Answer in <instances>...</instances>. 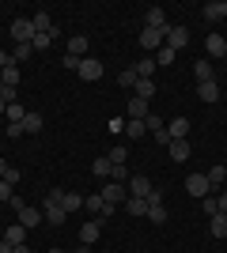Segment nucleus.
<instances>
[{
	"label": "nucleus",
	"mask_w": 227,
	"mask_h": 253,
	"mask_svg": "<svg viewBox=\"0 0 227 253\" xmlns=\"http://www.w3.org/2000/svg\"><path fill=\"white\" fill-rule=\"evenodd\" d=\"M185 193H189V197H197V201H205V197H212V185H208V174H189V178H185Z\"/></svg>",
	"instance_id": "f257e3e1"
},
{
	"label": "nucleus",
	"mask_w": 227,
	"mask_h": 253,
	"mask_svg": "<svg viewBox=\"0 0 227 253\" xmlns=\"http://www.w3.org/2000/svg\"><path fill=\"white\" fill-rule=\"evenodd\" d=\"M98 197H102V201H106L110 208H118L121 201H129V185H121V181H106V185H102V193H98Z\"/></svg>",
	"instance_id": "f03ea898"
},
{
	"label": "nucleus",
	"mask_w": 227,
	"mask_h": 253,
	"mask_svg": "<svg viewBox=\"0 0 227 253\" xmlns=\"http://www.w3.org/2000/svg\"><path fill=\"white\" fill-rule=\"evenodd\" d=\"M102 72H106V68H102V61H95V57H84V61H80V68H76V76H80V80H87V84L102 80Z\"/></svg>",
	"instance_id": "7ed1b4c3"
},
{
	"label": "nucleus",
	"mask_w": 227,
	"mask_h": 253,
	"mask_svg": "<svg viewBox=\"0 0 227 253\" xmlns=\"http://www.w3.org/2000/svg\"><path fill=\"white\" fill-rule=\"evenodd\" d=\"M34 23L31 19H15L11 23V38H15V45H23V42H34Z\"/></svg>",
	"instance_id": "20e7f679"
},
{
	"label": "nucleus",
	"mask_w": 227,
	"mask_h": 253,
	"mask_svg": "<svg viewBox=\"0 0 227 253\" xmlns=\"http://www.w3.org/2000/svg\"><path fill=\"white\" fill-rule=\"evenodd\" d=\"M163 45H171L174 53L182 49V45H189V27H182V23H178V27H171V31H167V38H163Z\"/></svg>",
	"instance_id": "39448f33"
},
{
	"label": "nucleus",
	"mask_w": 227,
	"mask_h": 253,
	"mask_svg": "<svg viewBox=\"0 0 227 253\" xmlns=\"http://www.w3.org/2000/svg\"><path fill=\"white\" fill-rule=\"evenodd\" d=\"M144 27H151V31H163V34H167V31H171L167 11H163V8H148V11H144Z\"/></svg>",
	"instance_id": "423d86ee"
},
{
	"label": "nucleus",
	"mask_w": 227,
	"mask_h": 253,
	"mask_svg": "<svg viewBox=\"0 0 227 253\" xmlns=\"http://www.w3.org/2000/svg\"><path fill=\"white\" fill-rule=\"evenodd\" d=\"M125 185H129V197H140V201H148V193H151V181L144 178V174H133V178L125 181Z\"/></svg>",
	"instance_id": "0eeeda50"
},
{
	"label": "nucleus",
	"mask_w": 227,
	"mask_h": 253,
	"mask_svg": "<svg viewBox=\"0 0 227 253\" xmlns=\"http://www.w3.org/2000/svg\"><path fill=\"white\" fill-rule=\"evenodd\" d=\"M19 223L27 227V231H34V227H42V223H45V215H42V208H31V204H27V208L19 211Z\"/></svg>",
	"instance_id": "6e6552de"
},
{
	"label": "nucleus",
	"mask_w": 227,
	"mask_h": 253,
	"mask_svg": "<svg viewBox=\"0 0 227 253\" xmlns=\"http://www.w3.org/2000/svg\"><path fill=\"white\" fill-rule=\"evenodd\" d=\"M125 117H129V121H148V102L133 95V98H129V106H125Z\"/></svg>",
	"instance_id": "1a4fd4ad"
},
{
	"label": "nucleus",
	"mask_w": 227,
	"mask_h": 253,
	"mask_svg": "<svg viewBox=\"0 0 227 253\" xmlns=\"http://www.w3.org/2000/svg\"><path fill=\"white\" fill-rule=\"evenodd\" d=\"M98 234H102V219H91V223H84V227H80V246H91V242H98Z\"/></svg>",
	"instance_id": "9d476101"
},
{
	"label": "nucleus",
	"mask_w": 227,
	"mask_h": 253,
	"mask_svg": "<svg viewBox=\"0 0 227 253\" xmlns=\"http://www.w3.org/2000/svg\"><path fill=\"white\" fill-rule=\"evenodd\" d=\"M163 38H167V34H163V31H151V27H144V31H140V45H144V49H155V53H159L163 49Z\"/></svg>",
	"instance_id": "9b49d317"
},
{
	"label": "nucleus",
	"mask_w": 227,
	"mask_h": 253,
	"mask_svg": "<svg viewBox=\"0 0 227 253\" xmlns=\"http://www.w3.org/2000/svg\"><path fill=\"white\" fill-rule=\"evenodd\" d=\"M31 23H34V31H38V34H57V23L49 19V11H34Z\"/></svg>",
	"instance_id": "f8f14e48"
},
{
	"label": "nucleus",
	"mask_w": 227,
	"mask_h": 253,
	"mask_svg": "<svg viewBox=\"0 0 227 253\" xmlns=\"http://www.w3.org/2000/svg\"><path fill=\"white\" fill-rule=\"evenodd\" d=\"M167 151H171V159H174V163H185V159L193 155L189 140H171V144H167Z\"/></svg>",
	"instance_id": "ddd939ff"
},
{
	"label": "nucleus",
	"mask_w": 227,
	"mask_h": 253,
	"mask_svg": "<svg viewBox=\"0 0 227 253\" xmlns=\"http://www.w3.org/2000/svg\"><path fill=\"white\" fill-rule=\"evenodd\" d=\"M197 98H201V102H220V84H216V80L197 84Z\"/></svg>",
	"instance_id": "4468645a"
},
{
	"label": "nucleus",
	"mask_w": 227,
	"mask_h": 253,
	"mask_svg": "<svg viewBox=\"0 0 227 253\" xmlns=\"http://www.w3.org/2000/svg\"><path fill=\"white\" fill-rule=\"evenodd\" d=\"M4 242L8 246H27V227H23V223H11L8 231H4Z\"/></svg>",
	"instance_id": "2eb2a0df"
},
{
	"label": "nucleus",
	"mask_w": 227,
	"mask_h": 253,
	"mask_svg": "<svg viewBox=\"0 0 227 253\" xmlns=\"http://www.w3.org/2000/svg\"><path fill=\"white\" fill-rule=\"evenodd\" d=\"M205 49H208V57H224V53H227V38H224V34H208Z\"/></svg>",
	"instance_id": "dca6fc26"
},
{
	"label": "nucleus",
	"mask_w": 227,
	"mask_h": 253,
	"mask_svg": "<svg viewBox=\"0 0 227 253\" xmlns=\"http://www.w3.org/2000/svg\"><path fill=\"white\" fill-rule=\"evenodd\" d=\"M193 76H197V84H208V80H216V68H212V61H205V57H201V61L193 64Z\"/></svg>",
	"instance_id": "f3484780"
},
{
	"label": "nucleus",
	"mask_w": 227,
	"mask_h": 253,
	"mask_svg": "<svg viewBox=\"0 0 227 253\" xmlns=\"http://www.w3.org/2000/svg\"><path fill=\"white\" fill-rule=\"evenodd\" d=\"M185 132H189V117H174L167 125V136L171 140H185Z\"/></svg>",
	"instance_id": "a211bd4d"
},
{
	"label": "nucleus",
	"mask_w": 227,
	"mask_h": 253,
	"mask_svg": "<svg viewBox=\"0 0 227 253\" xmlns=\"http://www.w3.org/2000/svg\"><path fill=\"white\" fill-rule=\"evenodd\" d=\"M208 231H212V238H227V211H216L208 219Z\"/></svg>",
	"instance_id": "6ab92c4d"
},
{
	"label": "nucleus",
	"mask_w": 227,
	"mask_h": 253,
	"mask_svg": "<svg viewBox=\"0 0 227 253\" xmlns=\"http://www.w3.org/2000/svg\"><path fill=\"white\" fill-rule=\"evenodd\" d=\"M201 15H205V19H227V0H212V4H205Z\"/></svg>",
	"instance_id": "aec40b11"
},
{
	"label": "nucleus",
	"mask_w": 227,
	"mask_h": 253,
	"mask_svg": "<svg viewBox=\"0 0 227 253\" xmlns=\"http://www.w3.org/2000/svg\"><path fill=\"white\" fill-rule=\"evenodd\" d=\"M42 215H45V223H53V227H57V223H65V215H68V211L61 208V204H45V208H42Z\"/></svg>",
	"instance_id": "412c9836"
},
{
	"label": "nucleus",
	"mask_w": 227,
	"mask_h": 253,
	"mask_svg": "<svg viewBox=\"0 0 227 253\" xmlns=\"http://www.w3.org/2000/svg\"><path fill=\"white\" fill-rule=\"evenodd\" d=\"M19 64H8V68H0V80H4V87H19Z\"/></svg>",
	"instance_id": "4be33fe9"
},
{
	"label": "nucleus",
	"mask_w": 227,
	"mask_h": 253,
	"mask_svg": "<svg viewBox=\"0 0 227 253\" xmlns=\"http://www.w3.org/2000/svg\"><path fill=\"white\" fill-rule=\"evenodd\" d=\"M133 91H136V98H144V102H148V98L155 95V80H144V76H140V80H136V87H133Z\"/></svg>",
	"instance_id": "5701e85b"
},
{
	"label": "nucleus",
	"mask_w": 227,
	"mask_h": 253,
	"mask_svg": "<svg viewBox=\"0 0 227 253\" xmlns=\"http://www.w3.org/2000/svg\"><path fill=\"white\" fill-rule=\"evenodd\" d=\"M144 132H148L144 121H129V117H125V136L129 140H144Z\"/></svg>",
	"instance_id": "b1692460"
},
{
	"label": "nucleus",
	"mask_w": 227,
	"mask_h": 253,
	"mask_svg": "<svg viewBox=\"0 0 227 253\" xmlns=\"http://www.w3.org/2000/svg\"><path fill=\"white\" fill-rule=\"evenodd\" d=\"M65 53H72V57H80V61H84V53H87V38H84V34L68 38V49H65Z\"/></svg>",
	"instance_id": "393cba45"
},
{
	"label": "nucleus",
	"mask_w": 227,
	"mask_h": 253,
	"mask_svg": "<svg viewBox=\"0 0 227 253\" xmlns=\"http://www.w3.org/2000/svg\"><path fill=\"white\" fill-rule=\"evenodd\" d=\"M148 223H167V204H148V215H144Z\"/></svg>",
	"instance_id": "a878e982"
},
{
	"label": "nucleus",
	"mask_w": 227,
	"mask_h": 253,
	"mask_svg": "<svg viewBox=\"0 0 227 253\" xmlns=\"http://www.w3.org/2000/svg\"><path fill=\"white\" fill-rule=\"evenodd\" d=\"M23 132H42V114L27 110V117H23Z\"/></svg>",
	"instance_id": "bb28decb"
},
{
	"label": "nucleus",
	"mask_w": 227,
	"mask_h": 253,
	"mask_svg": "<svg viewBox=\"0 0 227 253\" xmlns=\"http://www.w3.org/2000/svg\"><path fill=\"white\" fill-rule=\"evenodd\" d=\"M133 68H136V76H144V80H151V72H155L159 64H155V57H144V61H136V64H133Z\"/></svg>",
	"instance_id": "cd10ccee"
},
{
	"label": "nucleus",
	"mask_w": 227,
	"mask_h": 253,
	"mask_svg": "<svg viewBox=\"0 0 227 253\" xmlns=\"http://www.w3.org/2000/svg\"><path fill=\"white\" fill-rule=\"evenodd\" d=\"M125 211H129V215H148V201H140V197H129V201H125Z\"/></svg>",
	"instance_id": "c85d7f7f"
},
{
	"label": "nucleus",
	"mask_w": 227,
	"mask_h": 253,
	"mask_svg": "<svg viewBox=\"0 0 227 253\" xmlns=\"http://www.w3.org/2000/svg\"><path fill=\"white\" fill-rule=\"evenodd\" d=\"M110 163H114V167H125V159H129V148H125V144H114V151H110Z\"/></svg>",
	"instance_id": "c756f323"
},
{
	"label": "nucleus",
	"mask_w": 227,
	"mask_h": 253,
	"mask_svg": "<svg viewBox=\"0 0 227 253\" xmlns=\"http://www.w3.org/2000/svg\"><path fill=\"white\" fill-rule=\"evenodd\" d=\"M224 181H227V167H212L208 170V185H212V189H220Z\"/></svg>",
	"instance_id": "7c9ffc66"
},
{
	"label": "nucleus",
	"mask_w": 227,
	"mask_h": 253,
	"mask_svg": "<svg viewBox=\"0 0 227 253\" xmlns=\"http://www.w3.org/2000/svg\"><path fill=\"white\" fill-rule=\"evenodd\" d=\"M136 80H140V76H136V68H133V64H129V68H125V72L118 76V84H121V87H129V91L136 87Z\"/></svg>",
	"instance_id": "2f4dec72"
},
{
	"label": "nucleus",
	"mask_w": 227,
	"mask_h": 253,
	"mask_svg": "<svg viewBox=\"0 0 227 253\" xmlns=\"http://www.w3.org/2000/svg\"><path fill=\"white\" fill-rule=\"evenodd\" d=\"M61 208H65V211H76V208H84V197H80V193H65V201H61Z\"/></svg>",
	"instance_id": "473e14b6"
},
{
	"label": "nucleus",
	"mask_w": 227,
	"mask_h": 253,
	"mask_svg": "<svg viewBox=\"0 0 227 253\" xmlns=\"http://www.w3.org/2000/svg\"><path fill=\"white\" fill-rule=\"evenodd\" d=\"M110 167H114V163H110L106 155H102V159H95V163H91V170H95L98 178H110Z\"/></svg>",
	"instance_id": "72a5a7b5"
},
{
	"label": "nucleus",
	"mask_w": 227,
	"mask_h": 253,
	"mask_svg": "<svg viewBox=\"0 0 227 253\" xmlns=\"http://www.w3.org/2000/svg\"><path fill=\"white\" fill-rule=\"evenodd\" d=\"M144 125H148V132H151V136H159L163 128H167V121H163V117H155V114H148V121H144Z\"/></svg>",
	"instance_id": "f704fd0d"
},
{
	"label": "nucleus",
	"mask_w": 227,
	"mask_h": 253,
	"mask_svg": "<svg viewBox=\"0 0 227 253\" xmlns=\"http://www.w3.org/2000/svg\"><path fill=\"white\" fill-rule=\"evenodd\" d=\"M53 38H57V34H34V49H49V45H53Z\"/></svg>",
	"instance_id": "c9c22d12"
},
{
	"label": "nucleus",
	"mask_w": 227,
	"mask_h": 253,
	"mask_svg": "<svg viewBox=\"0 0 227 253\" xmlns=\"http://www.w3.org/2000/svg\"><path fill=\"white\" fill-rule=\"evenodd\" d=\"M129 178H133V174H129L125 167H110V181H121V185H125Z\"/></svg>",
	"instance_id": "e433bc0d"
},
{
	"label": "nucleus",
	"mask_w": 227,
	"mask_h": 253,
	"mask_svg": "<svg viewBox=\"0 0 227 253\" xmlns=\"http://www.w3.org/2000/svg\"><path fill=\"white\" fill-rule=\"evenodd\" d=\"M171 61H174V49H171V45H163V49L155 53V64H171Z\"/></svg>",
	"instance_id": "4c0bfd02"
},
{
	"label": "nucleus",
	"mask_w": 227,
	"mask_h": 253,
	"mask_svg": "<svg viewBox=\"0 0 227 253\" xmlns=\"http://www.w3.org/2000/svg\"><path fill=\"white\" fill-rule=\"evenodd\" d=\"M201 204H205V219H212V215H216V211H220L216 197H205V201H201Z\"/></svg>",
	"instance_id": "58836bf2"
},
{
	"label": "nucleus",
	"mask_w": 227,
	"mask_h": 253,
	"mask_svg": "<svg viewBox=\"0 0 227 253\" xmlns=\"http://www.w3.org/2000/svg\"><path fill=\"white\" fill-rule=\"evenodd\" d=\"M11 197H15V193H11V181L0 178V201H11Z\"/></svg>",
	"instance_id": "ea45409f"
},
{
	"label": "nucleus",
	"mask_w": 227,
	"mask_h": 253,
	"mask_svg": "<svg viewBox=\"0 0 227 253\" xmlns=\"http://www.w3.org/2000/svg\"><path fill=\"white\" fill-rule=\"evenodd\" d=\"M65 201V189H53V193H45V204H61Z\"/></svg>",
	"instance_id": "a19ab883"
},
{
	"label": "nucleus",
	"mask_w": 227,
	"mask_h": 253,
	"mask_svg": "<svg viewBox=\"0 0 227 253\" xmlns=\"http://www.w3.org/2000/svg\"><path fill=\"white\" fill-rule=\"evenodd\" d=\"M61 64H65V68H72V72H76V68H80V57H72V53H65V57H61Z\"/></svg>",
	"instance_id": "79ce46f5"
},
{
	"label": "nucleus",
	"mask_w": 227,
	"mask_h": 253,
	"mask_svg": "<svg viewBox=\"0 0 227 253\" xmlns=\"http://www.w3.org/2000/svg\"><path fill=\"white\" fill-rule=\"evenodd\" d=\"M110 132H125V117H114V121H110Z\"/></svg>",
	"instance_id": "37998d69"
},
{
	"label": "nucleus",
	"mask_w": 227,
	"mask_h": 253,
	"mask_svg": "<svg viewBox=\"0 0 227 253\" xmlns=\"http://www.w3.org/2000/svg\"><path fill=\"white\" fill-rule=\"evenodd\" d=\"M216 204H220V211H227V193H220V197H216Z\"/></svg>",
	"instance_id": "c03bdc74"
},
{
	"label": "nucleus",
	"mask_w": 227,
	"mask_h": 253,
	"mask_svg": "<svg viewBox=\"0 0 227 253\" xmlns=\"http://www.w3.org/2000/svg\"><path fill=\"white\" fill-rule=\"evenodd\" d=\"M8 174H11V167L4 163V159H0V178H8Z\"/></svg>",
	"instance_id": "a18cd8bd"
},
{
	"label": "nucleus",
	"mask_w": 227,
	"mask_h": 253,
	"mask_svg": "<svg viewBox=\"0 0 227 253\" xmlns=\"http://www.w3.org/2000/svg\"><path fill=\"white\" fill-rule=\"evenodd\" d=\"M11 250H15V246H8L4 238H0V253H11Z\"/></svg>",
	"instance_id": "49530a36"
},
{
	"label": "nucleus",
	"mask_w": 227,
	"mask_h": 253,
	"mask_svg": "<svg viewBox=\"0 0 227 253\" xmlns=\"http://www.w3.org/2000/svg\"><path fill=\"white\" fill-rule=\"evenodd\" d=\"M11 253H31V250H27V246H15V250H11Z\"/></svg>",
	"instance_id": "de8ad7c7"
},
{
	"label": "nucleus",
	"mask_w": 227,
	"mask_h": 253,
	"mask_svg": "<svg viewBox=\"0 0 227 253\" xmlns=\"http://www.w3.org/2000/svg\"><path fill=\"white\" fill-rule=\"evenodd\" d=\"M49 253H68V250H57V246H53V250H49Z\"/></svg>",
	"instance_id": "09e8293b"
},
{
	"label": "nucleus",
	"mask_w": 227,
	"mask_h": 253,
	"mask_svg": "<svg viewBox=\"0 0 227 253\" xmlns=\"http://www.w3.org/2000/svg\"><path fill=\"white\" fill-rule=\"evenodd\" d=\"M4 110H8V106H4V102H0V117H4Z\"/></svg>",
	"instance_id": "8fccbe9b"
},
{
	"label": "nucleus",
	"mask_w": 227,
	"mask_h": 253,
	"mask_svg": "<svg viewBox=\"0 0 227 253\" xmlns=\"http://www.w3.org/2000/svg\"><path fill=\"white\" fill-rule=\"evenodd\" d=\"M72 253H87V250H84V246H80V250H72Z\"/></svg>",
	"instance_id": "3c124183"
},
{
	"label": "nucleus",
	"mask_w": 227,
	"mask_h": 253,
	"mask_svg": "<svg viewBox=\"0 0 227 253\" xmlns=\"http://www.w3.org/2000/svg\"><path fill=\"white\" fill-rule=\"evenodd\" d=\"M0 91H4V80H0Z\"/></svg>",
	"instance_id": "603ef678"
},
{
	"label": "nucleus",
	"mask_w": 227,
	"mask_h": 253,
	"mask_svg": "<svg viewBox=\"0 0 227 253\" xmlns=\"http://www.w3.org/2000/svg\"><path fill=\"white\" fill-rule=\"evenodd\" d=\"M224 57H227V53H224Z\"/></svg>",
	"instance_id": "864d4df0"
},
{
	"label": "nucleus",
	"mask_w": 227,
	"mask_h": 253,
	"mask_svg": "<svg viewBox=\"0 0 227 253\" xmlns=\"http://www.w3.org/2000/svg\"><path fill=\"white\" fill-rule=\"evenodd\" d=\"M87 253H91V250H87Z\"/></svg>",
	"instance_id": "5fc2aeb1"
}]
</instances>
